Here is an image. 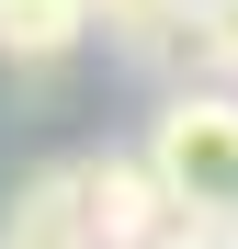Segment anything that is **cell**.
Masks as SVG:
<instances>
[{"instance_id": "2", "label": "cell", "mask_w": 238, "mask_h": 249, "mask_svg": "<svg viewBox=\"0 0 238 249\" xmlns=\"http://www.w3.org/2000/svg\"><path fill=\"white\" fill-rule=\"evenodd\" d=\"M159 227H182V215H170V193H159V170L136 147L79 159V249H147Z\"/></svg>"}, {"instance_id": "4", "label": "cell", "mask_w": 238, "mask_h": 249, "mask_svg": "<svg viewBox=\"0 0 238 249\" xmlns=\"http://www.w3.org/2000/svg\"><path fill=\"white\" fill-rule=\"evenodd\" d=\"M91 46V0H0V68H57Z\"/></svg>"}, {"instance_id": "1", "label": "cell", "mask_w": 238, "mask_h": 249, "mask_svg": "<svg viewBox=\"0 0 238 249\" xmlns=\"http://www.w3.org/2000/svg\"><path fill=\"white\" fill-rule=\"evenodd\" d=\"M136 159L159 170L182 227H238V79H170Z\"/></svg>"}, {"instance_id": "6", "label": "cell", "mask_w": 238, "mask_h": 249, "mask_svg": "<svg viewBox=\"0 0 238 249\" xmlns=\"http://www.w3.org/2000/svg\"><path fill=\"white\" fill-rule=\"evenodd\" d=\"M182 0H91V34H113V46H136L147 23H170Z\"/></svg>"}, {"instance_id": "5", "label": "cell", "mask_w": 238, "mask_h": 249, "mask_svg": "<svg viewBox=\"0 0 238 249\" xmlns=\"http://www.w3.org/2000/svg\"><path fill=\"white\" fill-rule=\"evenodd\" d=\"M204 23V79H238V0H193Z\"/></svg>"}, {"instance_id": "3", "label": "cell", "mask_w": 238, "mask_h": 249, "mask_svg": "<svg viewBox=\"0 0 238 249\" xmlns=\"http://www.w3.org/2000/svg\"><path fill=\"white\" fill-rule=\"evenodd\" d=\"M0 249H79V159H46L0 204Z\"/></svg>"}]
</instances>
